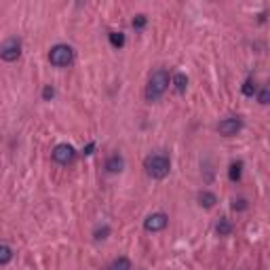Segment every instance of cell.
Wrapping results in <instances>:
<instances>
[{
	"instance_id": "cell-18",
	"label": "cell",
	"mask_w": 270,
	"mask_h": 270,
	"mask_svg": "<svg viewBox=\"0 0 270 270\" xmlns=\"http://www.w3.org/2000/svg\"><path fill=\"white\" fill-rule=\"evenodd\" d=\"M108 234H110V226H99V228H95V232H93L95 241H104V239H108Z\"/></svg>"
},
{
	"instance_id": "cell-19",
	"label": "cell",
	"mask_w": 270,
	"mask_h": 270,
	"mask_svg": "<svg viewBox=\"0 0 270 270\" xmlns=\"http://www.w3.org/2000/svg\"><path fill=\"white\" fill-rule=\"evenodd\" d=\"M258 101L262 106H266L268 101H270V91H268V87H262L260 89V93H258Z\"/></svg>"
},
{
	"instance_id": "cell-13",
	"label": "cell",
	"mask_w": 270,
	"mask_h": 270,
	"mask_svg": "<svg viewBox=\"0 0 270 270\" xmlns=\"http://www.w3.org/2000/svg\"><path fill=\"white\" fill-rule=\"evenodd\" d=\"M171 82L175 84V91H177V93H184V91H186V87H188V76L180 72V74H175V76H173Z\"/></svg>"
},
{
	"instance_id": "cell-14",
	"label": "cell",
	"mask_w": 270,
	"mask_h": 270,
	"mask_svg": "<svg viewBox=\"0 0 270 270\" xmlns=\"http://www.w3.org/2000/svg\"><path fill=\"white\" fill-rule=\"evenodd\" d=\"M241 173H243V163H232L230 169H228V177H230V182H239L241 180Z\"/></svg>"
},
{
	"instance_id": "cell-2",
	"label": "cell",
	"mask_w": 270,
	"mask_h": 270,
	"mask_svg": "<svg viewBox=\"0 0 270 270\" xmlns=\"http://www.w3.org/2000/svg\"><path fill=\"white\" fill-rule=\"evenodd\" d=\"M143 169H146V173L152 180H163V177H167L169 171H171V160H169V156L163 154V152H156V154L146 156Z\"/></svg>"
},
{
	"instance_id": "cell-12",
	"label": "cell",
	"mask_w": 270,
	"mask_h": 270,
	"mask_svg": "<svg viewBox=\"0 0 270 270\" xmlns=\"http://www.w3.org/2000/svg\"><path fill=\"white\" fill-rule=\"evenodd\" d=\"M215 232L219 234V236H228L232 232V224H230V219H226V217H222L219 222L215 224Z\"/></svg>"
},
{
	"instance_id": "cell-5",
	"label": "cell",
	"mask_w": 270,
	"mask_h": 270,
	"mask_svg": "<svg viewBox=\"0 0 270 270\" xmlns=\"http://www.w3.org/2000/svg\"><path fill=\"white\" fill-rule=\"evenodd\" d=\"M169 226V215L163 213V211H156V213H150L146 219H143V230L146 232H160Z\"/></svg>"
},
{
	"instance_id": "cell-16",
	"label": "cell",
	"mask_w": 270,
	"mask_h": 270,
	"mask_svg": "<svg viewBox=\"0 0 270 270\" xmlns=\"http://www.w3.org/2000/svg\"><path fill=\"white\" fill-rule=\"evenodd\" d=\"M258 93V87H256V82H253V78H247L243 84V95L245 97H253Z\"/></svg>"
},
{
	"instance_id": "cell-11",
	"label": "cell",
	"mask_w": 270,
	"mask_h": 270,
	"mask_svg": "<svg viewBox=\"0 0 270 270\" xmlns=\"http://www.w3.org/2000/svg\"><path fill=\"white\" fill-rule=\"evenodd\" d=\"M108 40H110V45H112L114 49H123L125 42H127V38H125L123 32H110V34H108Z\"/></svg>"
},
{
	"instance_id": "cell-15",
	"label": "cell",
	"mask_w": 270,
	"mask_h": 270,
	"mask_svg": "<svg viewBox=\"0 0 270 270\" xmlns=\"http://www.w3.org/2000/svg\"><path fill=\"white\" fill-rule=\"evenodd\" d=\"M11 260H13V249L8 247V245H2V243H0V266L8 264Z\"/></svg>"
},
{
	"instance_id": "cell-10",
	"label": "cell",
	"mask_w": 270,
	"mask_h": 270,
	"mask_svg": "<svg viewBox=\"0 0 270 270\" xmlns=\"http://www.w3.org/2000/svg\"><path fill=\"white\" fill-rule=\"evenodd\" d=\"M108 270H131V260H129V258H125V256L116 258V260L110 262Z\"/></svg>"
},
{
	"instance_id": "cell-22",
	"label": "cell",
	"mask_w": 270,
	"mask_h": 270,
	"mask_svg": "<svg viewBox=\"0 0 270 270\" xmlns=\"http://www.w3.org/2000/svg\"><path fill=\"white\" fill-rule=\"evenodd\" d=\"M93 148H95V143H89V146L84 148V154H93Z\"/></svg>"
},
{
	"instance_id": "cell-17",
	"label": "cell",
	"mask_w": 270,
	"mask_h": 270,
	"mask_svg": "<svg viewBox=\"0 0 270 270\" xmlns=\"http://www.w3.org/2000/svg\"><path fill=\"white\" fill-rule=\"evenodd\" d=\"M146 23H148V17L146 15H135L133 21H131V25H133L135 30H143V28H146Z\"/></svg>"
},
{
	"instance_id": "cell-1",
	"label": "cell",
	"mask_w": 270,
	"mask_h": 270,
	"mask_svg": "<svg viewBox=\"0 0 270 270\" xmlns=\"http://www.w3.org/2000/svg\"><path fill=\"white\" fill-rule=\"evenodd\" d=\"M169 84H171V76H169V72L165 70V68H158V70H154L150 74L148 78V84H146V99L150 101H158L160 97L165 95V91L169 89Z\"/></svg>"
},
{
	"instance_id": "cell-3",
	"label": "cell",
	"mask_w": 270,
	"mask_h": 270,
	"mask_svg": "<svg viewBox=\"0 0 270 270\" xmlns=\"http://www.w3.org/2000/svg\"><path fill=\"white\" fill-rule=\"evenodd\" d=\"M49 62L53 64L55 68H68V66H72L74 62V49L70 45H55V47H51L49 51Z\"/></svg>"
},
{
	"instance_id": "cell-8",
	"label": "cell",
	"mask_w": 270,
	"mask_h": 270,
	"mask_svg": "<svg viewBox=\"0 0 270 270\" xmlns=\"http://www.w3.org/2000/svg\"><path fill=\"white\" fill-rule=\"evenodd\" d=\"M123 169H125V156H123V154L114 152V154H110V156L106 158V171H108V173L116 175V173H121Z\"/></svg>"
},
{
	"instance_id": "cell-6",
	"label": "cell",
	"mask_w": 270,
	"mask_h": 270,
	"mask_svg": "<svg viewBox=\"0 0 270 270\" xmlns=\"http://www.w3.org/2000/svg\"><path fill=\"white\" fill-rule=\"evenodd\" d=\"M51 156H53V160L57 165H70L76 156V150L70 146V143H57V146L53 148V152H51Z\"/></svg>"
},
{
	"instance_id": "cell-4",
	"label": "cell",
	"mask_w": 270,
	"mask_h": 270,
	"mask_svg": "<svg viewBox=\"0 0 270 270\" xmlns=\"http://www.w3.org/2000/svg\"><path fill=\"white\" fill-rule=\"evenodd\" d=\"M21 57V40L17 36H11L2 40V45H0V59L6 64H13L17 59Z\"/></svg>"
},
{
	"instance_id": "cell-20",
	"label": "cell",
	"mask_w": 270,
	"mask_h": 270,
	"mask_svg": "<svg viewBox=\"0 0 270 270\" xmlns=\"http://www.w3.org/2000/svg\"><path fill=\"white\" fill-rule=\"evenodd\" d=\"M53 97H55V89L51 87V84H47V87L42 89V99H45V101H51Z\"/></svg>"
},
{
	"instance_id": "cell-7",
	"label": "cell",
	"mask_w": 270,
	"mask_h": 270,
	"mask_svg": "<svg viewBox=\"0 0 270 270\" xmlns=\"http://www.w3.org/2000/svg\"><path fill=\"white\" fill-rule=\"evenodd\" d=\"M241 127H243V121L239 116H228V118H224V121L217 123V133L224 135V137H232V135H236L241 131Z\"/></svg>"
},
{
	"instance_id": "cell-21",
	"label": "cell",
	"mask_w": 270,
	"mask_h": 270,
	"mask_svg": "<svg viewBox=\"0 0 270 270\" xmlns=\"http://www.w3.org/2000/svg\"><path fill=\"white\" fill-rule=\"evenodd\" d=\"M232 209L234 211H245V209H247V201H245V199H236L232 202Z\"/></svg>"
},
{
	"instance_id": "cell-9",
	"label": "cell",
	"mask_w": 270,
	"mask_h": 270,
	"mask_svg": "<svg viewBox=\"0 0 270 270\" xmlns=\"http://www.w3.org/2000/svg\"><path fill=\"white\" fill-rule=\"evenodd\" d=\"M197 201H199V205H201V207H205V209H211V207H215V202H217V197H215L213 192H209V190H202V192H199Z\"/></svg>"
}]
</instances>
